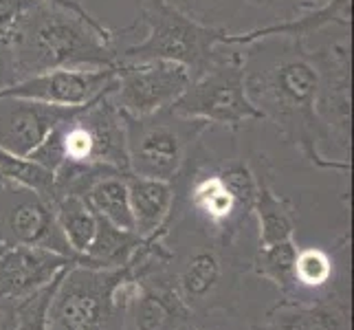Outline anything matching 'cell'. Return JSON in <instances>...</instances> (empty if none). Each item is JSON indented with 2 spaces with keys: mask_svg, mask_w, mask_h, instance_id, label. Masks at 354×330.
<instances>
[{
  "mask_svg": "<svg viewBox=\"0 0 354 330\" xmlns=\"http://www.w3.org/2000/svg\"><path fill=\"white\" fill-rule=\"evenodd\" d=\"M326 27H352V0H326L324 5L299 11L297 16L284 18L273 24H264V27H255L247 33H227L225 44H238L247 46L260 38H271V35H284V38H297L306 40L317 31Z\"/></svg>",
  "mask_w": 354,
  "mask_h": 330,
  "instance_id": "cell-13",
  "label": "cell"
},
{
  "mask_svg": "<svg viewBox=\"0 0 354 330\" xmlns=\"http://www.w3.org/2000/svg\"><path fill=\"white\" fill-rule=\"evenodd\" d=\"M295 258H297V247L292 244V240H284V242L262 247L260 262L266 273L275 275L277 279H286L292 273Z\"/></svg>",
  "mask_w": 354,
  "mask_h": 330,
  "instance_id": "cell-25",
  "label": "cell"
},
{
  "mask_svg": "<svg viewBox=\"0 0 354 330\" xmlns=\"http://www.w3.org/2000/svg\"><path fill=\"white\" fill-rule=\"evenodd\" d=\"M292 273H295L297 279L304 284H324L326 279L330 277V260H328V255L319 249L297 251Z\"/></svg>",
  "mask_w": 354,
  "mask_h": 330,
  "instance_id": "cell-24",
  "label": "cell"
},
{
  "mask_svg": "<svg viewBox=\"0 0 354 330\" xmlns=\"http://www.w3.org/2000/svg\"><path fill=\"white\" fill-rule=\"evenodd\" d=\"M95 216H97V231H95V238H93L91 247L86 251V258L91 262H95V260H100V262L113 260V258H117V255H121L126 249L134 247V244L139 242V238H137L134 231L119 229L113 223H108L106 218H102L100 214H95Z\"/></svg>",
  "mask_w": 354,
  "mask_h": 330,
  "instance_id": "cell-22",
  "label": "cell"
},
{
  "mask_svg": "<svg viewBox=\"0 0 354 330\" xmlns=\"http://www.w3.org/2000/svg\"><path fill=\"white\" fill-rule=\"evenodd\" d=\"M111 89L59 121L29 158L53 172L62 163H102L130 172L124 117L111 100Z\"/></svg>",
  "mask_w": 354,
  "mask_h": 330,
  "instance_id": "cell-3",
  "label": "cell"
},
{
  "mask_svg": "<svg viewBox=\"0 0 354 330\" xmlns=\"http://www.w3.org/2000/svg\"><path fill=\"white\" fill-rule=\"evenodd\" d=\"M319 66V91L315 110L326 139L348 154L352 134V51L348 40L313 48Z\"/></svg>",
  "mask_w": 354,
  "mask_h": 330,
  "instance_id": "cell-9",
  "label": "cell"
},
{
  "mask_svg": "<svg viewBox=\"0 0 354 330\" xmlns=\"http://www.w3.org/2000/svg\"><path fill=\"white\" fill-rule=\"evenodd\" d=\"M128 167L132 174L174 181L192 148L212 126L203 119L178 115L172 106L152 115H124Z\"/></svg>",
  "mask_w": 354,
  "mask_h": 330,
  "instance_id": "cell-5",
  "label": "cell"
},
{
  "mask_svg": "<svg viewBox=\"0 0 354 330\" xmlns=\"http://www.w3.org/2000/svg\"><path fill=\"white\" fill-rule=\"evenodd\" d=\"M33 3L35 0H0V35H9L22 11Z\"/></svg>",
  "mask_w": 354,
  "mask_h": 330,
  "instance_id": "cell-29",
  "label": "cell"
},
{
  "mask_svg": "<svg viewBox=\"0 0 354 330\" xmlns=\"http://www.w3.org/2000/svg\"><path fill=\"white\" fill-rule=\"evenodd\" d=\"M339 317L324 309H310L286 315L279 322V330H337Z\"/></svg>",
  "mask_w": 354,
  "mask_h": 330,
  "instance_id": "cell-26",
  "label": "cell"
},
{
  "mask_svg": "<svg viewBox=\"0 0 354 330\" xmlns=\"http://www.w3.org/2000/svg\"><path fill=\"white\" fill-rule=\"evenodd\" d=\"M134 24H143L148 35L137 44L119 48L117 62L165 59L185 66L192 80L209 68L229 33V29L198 22L169 0H139Z\"/></svg>",
  "mask_w": 354,
  "mask_h": 330,
  "instance_id": "cell-4",
  "label": "cell"
},
{
  "mask_svg": "<svg viewBox=\"0 0 354 330\" xmlns=\"http://www.w3.org/2000/svg\"><path fill=\"white\" fill-rule=\"evenodd\" d=\"M185 66L165 59L117 62L111 100L124 115L143 117L172 106L189 86Z\"/></svg>",
  "mask_w": 354,
  "mask_h": 330,
  "instance_id": "cell-8",
  "label": "cell"
},
{
  "mask_svg": "<svg viewBox=\"0 0 354 330\" xmlns=\"http://www.w3.org/2000/svg\"><path fill=\"white\" fill-rule=\"evenodd\" d=\"M18 82L55 68H115L117 33L93 27L68 9L42 0L22 11L9 33Z\"/></svg>",
  "mask_w": 354,
  "mask_h": 330,
  "instance_id": "cell-2",
  "label": "cell"
},
{
  "mask_svg": "<svg viewBox=\"0 0 354 330\" xmlns=\"http://www.w3.org/2000/svg\"><path fill=\"white\" fill-rule=\"evenodd\" d=\"M0 181L29 187L55 205V172L29 156H16L0 148Z\"/></svg>",
  "mask_w": 354,
  "mask_h": 330,
  "instance_id": "cell-20",
  "label": "cell"
},
{
  "mask_svg": "<svg viewBox=\"0 0 354 330\" xmlns=\"http://www.w3.org/2000/svg\"><path fill=\"white\" fill-rule=\"evenodd\" d=\"M57 225L75 253H86L97 231V216L80 196H59L55 201Z\"/></svg>",
  "mask_w": 354,
  "mask_h": 330,
  "instance_id": "cell-19",
  "label": "cell"
},
{
  "mask_svg": "<svg viewBox=\"0 0 354 330\" xmlns=\"http://www.w3.org/2000/svg\"><path fill=\"white\" fill-rule=\"evenodd\" d=\"M7 320H9L7 313L0 309V330H7Z\"/></svg>",
  "mask_w": 354,
  "mask_h": 330,
  "instance_id": "cell-33",
  "label": "cell"
},
{
  "mask_svg": "<svg viewBox=\"0 0 354 330\" xmlns=\"http://www.w3.org/2000/svg\"><path fill=\"white\" fill-rule=\"evenodd\" d=\"M178 115L203 119L209 126L238 130L251 121H262L244 89L242 46L221 44L214 62L172 104Z\"/></svg>",
  "mask_w": 354,
  "mask_h": 330,
  "instance_id": "cell-6",
  "label": "cell"
},
{
  "mask_svg": "<svg viewBox=\"0 0 354 330\" xmlns=\"http://www.w3.org/2000/svg\"><path fill=\"white\" fill-rule=\"evenodd\" d=\"M0 247H5V242H3V238H0ZM7 249V247H5Z\"/></svg>",
  "mask_w": 354,
  "mask_h": 330,
  "instance_id": "cell-34",
  "label": "cell"
},
{
  "mask_svg": "<svg viewBox=\"0 0 354 330\" xmlns=\"http://www.w3.org/2000/svg\"><path fill=\"white\" fill-rule=\"evenodd\" d=\"M77 108L0 97V148L16 156H29L46 139V134Z\"/></svg>",
  "mask_w": 354,
  "mask_h": 330,
  "instance_id": "cell-11",
  "label": "cell"
},
{
  "mask_svg": "<svg viewBox=\"0 0 354 330\" xmlns=\"http://www.w3.org/2000/svg\"><path fill=\"white\" fill-rule=\"evenodd\" d=\"M115 68H55L24 77L14 86L0 93V97H20L42 104L75 108L93 102L111 89Z\"/></svg>",
  "mask_w": 354,
  "mask_h": 330,
  "instance_id": "cell-10",
  "label": "cell"
},
{
  "mask_svg": "<svg viewBox=\"0 0 354 330\" xmlns=\"http://www.w3.org/2000/svg\"><path fill=\"white\" fill-rule=\"evenodd\" d=\"M124 178L128 185L134 231L139 236L156 234V229L163 225L167 214L172 212V203H174L172 181L148 178L132 172H126Z\"/></svg>",
  "mask_w": 354,
  "mask_h": 330,
  "instance_id": "cell-15",
  "label": "cell"
},
{
  "mask_svg": "<svg viewBox=\"0 0 354 330\" xmlns=\"http://www.w3.org/2000/svg\"><path fill=\"white\" fill-rule=\"evenodd\" d=\"M18 82V68H16V55L11 46L9 35H0V93L14 86Z\"/></svg>",
  "mask_w": 354,
  "mask_h": 330,
  "instance_id": "cell-28",
  "label": "cell"
},
{
  "mask_svg": "<svg viewBox=\"0 0 354 330\" xmlns=\"http://www.w3.org/2000/svg\"><path fill=\"white\" fill-rule=\"evenodd\" d=\"M0 238L5 247L22 244L75 258L57 225L55 205L38 192L9 181H0Z\"/></svg>",
  "mask_w": 354,
  "mask_h": 330,
  "instance_id": "cell-7",
  "label": "cell"
},
{
  "mask_svg": "<svg viewBox=\"0 0 354 330\" xmlns=\"http://www.w3.org/2000/svg\"><path fill=\"white\" fill-rule=\"evenodd\" d=\"M53 295V288L51 291H44L38 302L31 304L29 313L24 315V322L20 324L18 330H44V317H46V306H48V297Z\"/></svg>",
  "mask_w": 354,
  "mask_h": 330,
  "instance_id": "cell-30",
  "label": "cell"
},
{
  "mask_svg": "<svg viewBox=\"0 0 354 330\" xmlns=\"http://www.w3.org/2000/svg\"><path fill=\"white\" fill-rule=\"evenodd\" d=\"M326 0H266V5H275V7H284V5H290L292 11H306V9H315L324 5Z\"/></svg>",
  "mask_w": 354,
  "mask_h": 330,
  "instance_id": "cell-32",
  "label": "cell"
},
{
  "mask_svg": "<svg viewBox=\"0 0 354 330\" xmlns=\"http://www.w3.org/2000/svg\"><path fill=\"white\" fill-rule=\"evenodd\" d=\"M42 3H48V5H57V7H62V9H68V11H73V14H77L80 18H84L86 22H91L93 27H102V29L106 27L104 22H100V20H97L93 14H88L86 7H84V5L80 3V0H42Z\"/></svg>",
  "mask_w": 354,
  "mask_h": 330,
  "instance_id": "cell-31",
  "label": "cell"
},
{
  "mask_svg": "<svg viewBox=\"0 0 354 330\" xmlns=\"http://www.w3.org/2000/svg\"><path fill=\"white\" fill-rule=\"evenodd\" d=\"M189 203L198 214H203L207 220H212L216 225L229 223L236 216L249 212L236 199V194L231 192L229 183L225 181L223 163L201 169L196 174V181L189 185Z\"/></svg>",
  "mask_w": 354,
  "mask_h": 330,
  "instance_id": "cell-16",
  "label": "cell"
},
{
  "mask_svg": "<svg viewBox=\"0 0 354 330\" xmlns=\"http://www.w3.org/2000/svg\"><path fill=\"white\" fill-rule=\"evenodd\" d=\"M244 89L262 121L273 124L295 148L322 167H344L346 161H326L319 145L326 132L317 117L319 66L306 40L271 35L242 46Z\"/></svg>",
  "mask_w": 354,
  "mask_h": 330,
  "instance_id": "cell-1",
  "label": "cell"
},
{
  "mask_svg": "<svg viewBox=\"0 0 354 330\" xmlns=\"http://www.w3.org/2000/svg\"><path fill=\"white\" fill-rule=\"evenodd\" d=\"M88 203V207L106 218L108 223H113L119 229L134 231V218L130 210V199H128V185L124 172H113L106 174L95 185L82 196ZM137 234V231H134Z\"/></svg>",
  "mask_w": 354,
  "mask_h": 330,
  "instance_id": "cell-17",
  "label": "cell"
},
{
  "mask_svg": "<svg viewBox=\"0 0 354 330\" xmlns=\"http://www.w3.org/2000/svg\"><path fill=\"white\" fill-rule=\"evenodd\" d=\"M71 262L59 255L38 247H7L0 253V297H18L48 282L62 266Z\"/></svg>",
  "mask_w": 354,
  "mask_h": 330,
  "instance_id": "cell-14",
  "label": "cell"
},
{
  "mask_svg": "<svg viewBox=\"0 0 354 330\" xmlns=\"http://www.w3.org/2000/svg\"><path fill=\"white\" fill-rule=\"evenodd\" d=\"M169 3L183 9L187 16L196 18L198 22L227 29L225 22L229 18H236L240 9H244L247 5L262 7L266 5V0H169Z\"/></svg>",
  "mask_w": 354,
  "mask_h": 330,
  "instance_id": "cell-21",
  "label": "cell"
},
{
  "mask_svg": "<svg viewBox=\"0 0 354 330\" xmlns=\"http://www.w3.org/2000/svg\"><path fill=\"white\" fill-rule=\"evenodd\" d=\"M102 275L71 273L51 306V330H100L106 311Z\"/></svg>",
  "mask_w": 354,
  "mask_h": 330,
  "instance_id": "cell-12",
  "label": "cell"
},
{
  "mask_svg": "<svg viewBox=\"0 0 354 330\" xmlns=\"http://www.w3.org/2000/svg\"><path fill=\"white\" fill-rule=\"evenodd\" d=\"M167 309L165 304L158 300V297H145L139 306V317H137V324L139 330H161L163 324L167 322Z\"/></svg>",
  "mask_w": 354,
  "mask_h": 330,
  "instance_id": "cell-27",
  "label": "cell"
},
{
  "mask_svg": "<svg viewBox=\"0 0 354 330\" xmlns=\"http://www.w3.org/2000/svg\"><path fill=\"white\" fill-rule=\"evenodd\" d=\"M218 273H221V264H218V258L212 251L196 253L189 260L185 273H183V286H185V293L189 297L205 295L218 279Z\"/></svg>",
  "mask_w": 354,
  "mask_h": 330,
  "instance_id": "cell-23",
  "label": "cell"
},
{
  "mask_svg": "<svg viewBox=\"0 0 354 330\" xmlns=\"http://www.w3.org/2000/svg\"><path fill=\"white\" fill-rule=\"evenodd\" d=\"M255 203L253 212L258 214L260 220V244L268 247V244H277L290 240L292 236V214L286 201L275 196L273 190L268 187L266 178L262 174H255Z\"/></svg>",
  "mask_w": 354,
  "mask_h": 330,
  "instance_id": "cell-18",
  "label": "cell"
}]
</instances>
